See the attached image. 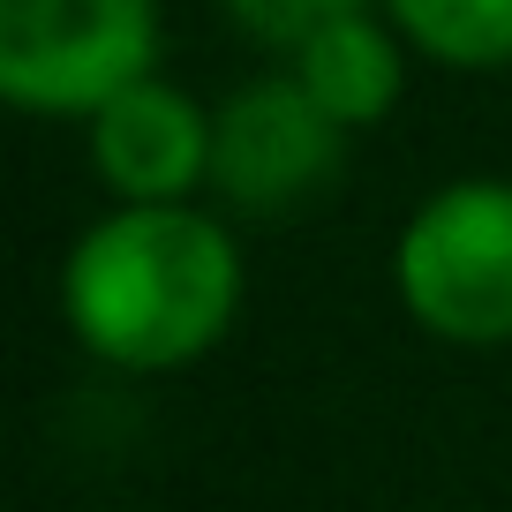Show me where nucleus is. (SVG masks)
<instances>
[{
    "label": "nucleus",
    "mask_w": 512,
    "mask_h": 512,
    "mask_svg": "<svg viewBox=\"0 0 512 512\" xmlns=\"http://www.w3.org/2000/svg\"><path fill=\"white\" fill-rule=\"evenodd\" d=\"M241 294V241L204 204H113L61 256L68 339L121 377H174L219 354Z\"/></svg>",
    "instance_id": "obj_1"
},
{
    "label": "nucleus",
    "mask_w": 512,
    "mask_h": 512,
    "mask_svg": "<svg viewBox=\"0 0 512 512\" xmlns=\"http://www.w3.org/2000/svg\"><path fill=\"white\" fill-rule=\"evenodd\" d=\"M392 294L437 347H512V181L460 174L422 196L392 241Z\"/></svg>",
    "instance_id": "obj_2"
},
{
    "label": "nucleus",
    "mask_w": 512,
    "mask_h": 512,
    "mask_svg": "<svg viewBox=\"0 0 512 512\" xmlns=\"http://www.w3.org/2000/svg\"><path fill=\"white\" fill-rule=\"evenodd\" d=\"M159 76V0H0V98L31 121H91Z\"/></svg>",
    "instance_id": "obj_3"
},
{
    "label": "nucleus",
    "mask_w": 512,
    "mask_h": 512,
    "mask_svg": "<svg viewBox=\"0 0 512 512\" xmlns=\"http://www.w3.org/2000/svg\"><path fill=\"white\" fill-rule=\"evenodd\" d=\"M347 166V128L294 76H256L211 106V196L241 219L317 204Z\"/></svg>",
    "instance_id": "obj_4"
},
{
    "label": "nucleus",
    "mask_w": 512,
    "mask_h": 512,
    "mask_svg": "<svg viewBox=\"0 0 512 512\" xmlns=\"http://www.w3.org/2000/svg\"><path fill=\"white\" fill-rule=\"evenodd\" d=\"M83 144H91V174L113 204H196V189H211V106H196L166 76L91 113Z\"/></svg>",
    "instance_id": "obj_5"
},
{
    "label": "nucleus",
    "mask_w": 512,
    "mask_h": 512,
    "mask_svg": "<svg viewBox=\"0 0 512 512\" xmlns=\"http://www.w3.org/2000/svg\"><path fill=\"white\" fill-rule=\"evenodd\" d=\"M287 76L354 136V128H377L384 113L400 106V91H407V38L362 8V16H339L332 31L309 38V46L294 53Z\"/></svg>",
    "instance_id": "obj_6"
},
{
    "label": "nucleus",
    "mask_w": 512,
    "mask_h": 512,
    "mask_svg": "<svg viewBox=\"0 0 512 512\" xmlns=\"http://www.w3.org/2000/svg\"><path fill=\"white\" fill-rule=\"evenodd\" d=\"M384 16L437 68H512V0H384Z\"/></svg>",
    "instance_id": "obj_7"
},
{
    "label": "nucleus",
    "mask_w": 512,
    "mask_h": 512,
    "mask_svg": "<svg viewBox=\"0 0 512 512\" xmlns=\"http://www.w3.org/2000/svg\"><path fill=\"white\" fill-rule=\"evenodd\" d=\"M226 23L256 46H279V53H302L317 31H332L339 16H362L369 0H219Z\"/></svg>",
    "instance_id": "obj_8"
}]
</instances>
